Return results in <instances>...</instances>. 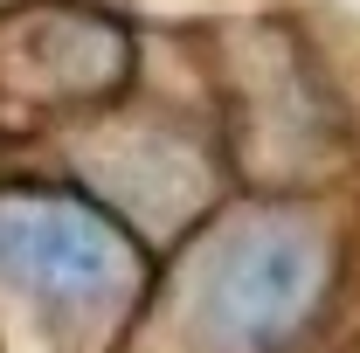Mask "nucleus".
Instances as JSON below:
<instances>
[{
  "label": "nucleus",
  "instance_id": "1",
  "mask_svg": "<svg viewBox=\"0 0 360 353\" xmlns=\"http://www.w3.org/2000/svg\"><path fill=\"white\" fill-rule=\"evenodd\" d=\"M312 284H319L312 243H298V236H257V243H243L222 264L208 312H215L222 340H236V347H270L277 333L298 326Z\"/></svg>",
  "mask_w": 360,
  "mask_h": 353
},
{
  "label": "nucleus",
  "instance_id": "2",
  "mask_svg": "<svg viewBox=\"0 0 360 353\" xmlns=\"http://www.w3.org/2000/svg\"><path fill=\"white\" fill-rule=\"evenodd\" d=\"M0 264L42 291H97L118 277V243L104 222L77 208L21 201V208H0Z\"/></svg>",
  "mask_w": 360,
  "mask_h": 353
}]
</instances>
